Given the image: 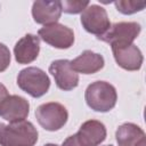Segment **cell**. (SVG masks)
<instances>
[{
  "label": "cell",
  "mask_w": 146,
  "mask_h": 146,
  "mask_svg": "<svg viewBox=\"0 0 146 146\" xmlns=\"http://www.w3.org/2000/svg\"><path fill=\"white\" fill-rule=\"evenodd\" d=\"M89 1H76V0H71V1H60V7L62 11L67 13V14H79L82 13L88 6Z\"/></svg>",
  "instance_id": "obj_17"
},
{
  "label": "cell",
  "mask_w": 146,
  "mask_h": 146,
  "mask_svg": "<svg viewBox=\"0 0 146 146\" xmlns=\"http://www.w3.org/2000/svg\"><path fill=\"white\" fill-rule=\"evenodd\" d=\"M81 24L83 29L95 35L100 36L111 27L107 11L98 5H89L81 14Z\"/></svg>",
  "instance_id": "obj_6"
},
{
  "label": "cell",
  "mask_w": 146,
  "mask_h": 146,
  "mask_svg": "<svg viewBox=\"0 0 146 146\" xmlns=\"http://www.w3.org/2000/svg\"><path fill=\"white\" fill-rule=\"evenodd\" d=\"M40 51V38L34 34H25L14 47L15 59L18 64H30L36 59Z\"/></svg>",
  "instance_id": "obj_11"
},
{
  "label": "cell",
  "mask_w": 146,
  "mask_h": 146,
  "mask_svg": "<svg viewBox=\"0 0 146 146\" xmlns=\"http://www.w3.org/2000/svg\"><path fill=\"white\" fill-rule=\"evenodd\" d=\"M76 136L83 146H98L106 138V128L100 121L89 120L82 123Z\"/></svg>",
  "instance_id": "obj_13"
},
{
  "label": "cell",
  "mask_w": 146,
  "mask_h": 146,
  "mask_svg": "<svg viewBox=\"0 0 146 146\" xmlns=\"http://www.w3.org/2000/svg\"><path fill=\"white\" fill-rule=\"evenodd\" d=\"M30 113L29 102L18 95H9L0 108V116L10 123L24 121Z\"/></svg>",
  "instance_id": "obj_10"
},
{
  "label": "cell",
  "mask_w": 146,
  "mask_h": 146,
  "mask_svg": "<svg viewBox=\"0 0 146 146\" xmlns=\"http://www.w3.org/2000/svg\"><path fill=\"white\" fill-rule=\"evenodd\" d=\"M38 131L30 121L0 123V146H34Z\"/></svg>",
  "instance_id": "obj_1"
},
{
  "label": "cell",
  "mask_w": 146,
  "mask_h": 146,
  "mask_svg": "<svg viewBox=\"0 0 146 146\" xmlns=\"http://www.w3.org/2000/svg\"><path fill=\"white\" fill-rule=\"evenodd\" d=\"M62 146H83V145L80 143V140H79V138H78V136H76V133H75V135L68 136V137L63 141V145H62Z\"/></svg>",
  "instance_id": "obj_19"
},
{
  "label": "cell",
  "mask_w": 146,
  "mask_h": 146,
  "mask_svg": "<svg viewBox=\"0 0 146 146\" xmlns=\"http://www.w3.org/2000/svg\"><path fill=\"white\" fill-rule=\"evenodd\" d=\"M8 97H9V94H8L7 88H6L2 83H0V108H1L2 104L5 103V100H6Z\"/></svg>",
  "instance_id": "obj_20"
},
{
  "label": "cell",
  "mask_w": 146,
  "mask_h": 146,
  "mask_svg": "<svg viewBox=\"0 0 146 146\" xmlns=\"http://www.w3.org/2000/svg\"><path fill=\"white\" fill-rule=\"evenodd\" d=\"M119 146H146L144 130L135 123H123L115 132Z\"/></svg>",
  "instance_id": "obj_15"
},
{
  "label": "cell",
  "mask_w": 146,
  "mask_h": 146,
  "mask_svg": "<svg viewBox=\"0 0 146 146\" xmlns=\"http://www.w3.org/2000/svg\"><path fill=\"white\" fill-rule=\"evenodd\" d=\"M10 51L8 47L0 42V72H3L7 70V67L10 64Z\"/></svg>",
  "instance_id": "obj_18"
},
{
  "label": "cell",
  "mask_w": 146,
  "mask_h": 146,
  "mask_svg": "<svg viewBox=\"0 0 146 146\" xmlns=\"http://www.w3.org/2000/svg\"><path fill=\"white\" fill-rule=\"evenodd\" d=\"M49 73L54 76L57 87L64 91L73 90L79 84V74L72 68L68 59L54 60L49 66Z\"/></svg>",
  "instance_id": "obj_8"
},
{
  "label": "cell",
  "mask_w": 146,
  "mask_h": 146,
  "mask_svg": "<svg viewBox=\"0 0 146 146\" xmlns=\"http://www.w3.org/2000/svg\"><path fill=\"white\" fill-rule=\"evenodd\" d=\"M87 105L96 112L111 111L117 100V94L114 86L106 81H96L89 84L84 92Z\"/></svg>",
  "instance_id": "obj_2"
},
{
  "label": "cell",
  "mask_w": 146,
  "mask_h": 146,
  "mask_svg": "<svg viewBox=\"0 0 146 146\" xmlns=\"http://www.w3.org/2000/svg\"><path fill=\"white\" fill-rule=\"evenodd\" d=\"M62 15L60 1H35L32 6V16L35 23L50 25L57 23Z\"/></svg>",
  "instance_id": "obj_12"
},
{
  "label": "cell",
  "mask_w": 146,
  "mask_h": 146,
  "mask_svg": "<svg viewBox=\"0 0 146 146\" xmlns=\"http://www.w3.org/2000/svg\"><path fill=\"white\" fill-rule=\"evenodd\" d=\"M104 57L91 50H84L75 59L71 60V66L76 73L94 74L104 67Z\"/></svg>",
  "instance_id": "obj_14"
},
{
  "label": "cell",
  "mask_w": 146,
  "mask_h": 146,
  "mask_svg": "<svg viewBox=\"0 0 146 146\" xmlns=\"http://www.w3.org/2000/svg\"><path fill=\"white\" fill-rule=\"evenodd\" d=\"M38 35L46 43L58 49H67L74 42L73 31L59 23L46 25L38 31Z\"/></svg>",
  "instance_id": "obj_7"
},
{
  "label": "cell",
  "mask_w": 146,
  "mask_h": 146,
  "mask_svg": "<svg viewBox=\"0 0 146 146\" xmlns=\"http://www.w3.org/2000/svg\"><path fill=\"white\" fill-rule=\"evenodd\" d=\"M117 11L124 15H131L137 11H141L146 7L145 1H136V0H119L114 2Z\"/></svg>",
  "instance_id": "obj_16"
},
{
  "label": "cell",
  "mask_w": 146,
  "mask_h": 146,
  "mask_svg": "<svg viewBox=\"0 0 146 146\" xmlns=\"http://www.w3.org/2000/svg\"><path fill=\"white\" fill-rule=\"evenodd\" d=\"M43 146H58V145H56V144H46Z\"/></svg>",
  "instance_id": "obj_21"
},
{
  "label": "cell",
  "mask_w": 146,
  "mask_h": 146,
  "mask_svg": "<svg viewBox=\"0 0 146 146\" xmlns=\"http://www.w3.org/2000/svg\"><path fill=\"white\" fill-rule=\"evenodd\" d=\"M35 117L43 129L48 131H57L67 122L68 113L64 105L50 102L36 107Z\"/></svg>",
  "instance_id": "obj_4"
},
{
  "label": "cell",
  "mask_w": 146,
  "mask_h": 146,
  "mask_svg": "<svg viewBox=\"0 0 146 146\" xmlns=\"http://www.w3.org/2000/svg\"><path fill=\"white\" fill-rule=\"evenodd\" d=\"M18 87L34 98H39L47 94L50 87V79L44 71L39 67H26L18 73Z\"/></svg>",
  "instance_id": "obj_3"
},
{
  "label": "cell",
  "mask_w": 146,
  "mask_h": 146,
  "mask_svg": "<svg viewBox=\"0 0 146 146\" xmlns=\"http://www.w3.org/2000/svg\"><path fill=\"white\" fill-rule=\"evenodd\" d=\"M113 56L116 64L127 71H138L143 64V54L133 43L127 46H113Z\"/></svg>",
  "instance_id": "obj_9"
},
{
  "label": "cell",
  "mask_w": 146,
  "mask_h": 146,
  "mask_svg": "<svg viewBox=\"0 0 146 146\" xmlns=\"http://www.w3.org/2000/svg\"><path fill=\"white\" fill-rule=\"evenodd\" d=\"M105 146H113V145H105Z\"/></svg>",
  "instance_id": "obj_22"
},
{
  "label": "cell",
  "mask_w": 146,
  "mask_h": 146,
  "mask_svg": "<svg viewBox=\"0 0 146 146\" xmlns=\"http://www.w3.org/2000/svg\"><path fill=\"white\" fill-rule=\"evenodd\" d=\"M141 27L136 22H119L107 30L106 33L98 36L99 40L113 46H127L131 44L133 40L139 35Z\"/></svg>",
  "instance_id": "obj_5"
}]
</instances>
